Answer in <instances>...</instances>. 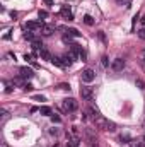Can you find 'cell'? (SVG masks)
Instances as JSON below:
<instances>
[{
    "mask_svg": "<svg viewBox=\"0 0 145 147\" xmlns=\"http://www.w3.org/2000/svg\"><path fill=\"white\" fill-rule=\"evenodd\" d=\"M138 38H140V39H145V28L138 31Z\"/></svg>",
    "mask_w": 145,
    "mask_h": 147,
    "instance_id": "24",
    "label": "cell"
},
{
    "mask_svg": "<svg viewBox=\"0 0 145 147\" xmlns=\"http://www.w3.org/2000/svg\"><path fill=\"white\" fill-rule=\"evenodd\" d=\"M51 62H53L55 65H58V67H63V63H62V58H53Z\"/></svg>",
    "mask_w": 145,
    "mask_h": 147,
    "instance_id": "19",
    "label": "cell"
},
{
    "mask_svg": "<svg viewBox=\"0 0 145 147\" xmlns=\"http://www.w3.org/2000/svg\"><path fill=\"white\" fill-rule=\"evenodd\" d=\"M84 22H85L87 26H92V24H94V19H92L89 14H85V16H84Z\"/></svg>",
    "mask_w": 145,
    "mask_h": 147,
    "instance_id": "16",
    "label": "cell"
},
{
    "mask_svg": "<svg viewBox=\"0 0 145 147\" xmlns=\"http://www.w3.org/2000/svg\"><path fill=\"white\" fill-rule=\"evenodd\" d=\"M80 146V139L79 137H70L68 139V147H79Z\"/></svg>",
    "mask_w": 145,
    "mask_h": 147,
    "instance_id": "12",
    "label": "cell"
},
{
    "mask_svg": "<svg viewBox=\"0 0 145 147\" xmlns=\"http://www.w3.org/2000/svg\"><path fill=\"white\" fill-rule=\"evenodd\" d=\"M2 147H9V146H7V144H5V142H2Z\"/></svg>",
    "mask_w": 145,
    "mask_h": 147,
    "instance_id": "29",
    "label": "cell"
},
{
    "mask_svg": "<svg viewBox=\"0 0 145 147\" xmlns=\"http://www.w3.org/2000/svg\"><path fill=\"white\" fill-rule=\"evenodd\" d=\"M80 96H82L84 101H92V98H94V89H92L91 86H82V87H80Z\"/></svg>",
    "mask_w": 145,
    "mask_h": 147,
    "instance_id": "2",
    "label": "cell"
},
{
    "mask_svg": "<svg viewBox=\"0 0 145 147\" xmlns=\"http://www.w3.org/2000/svg\"><path fill=\"white\" fill-rule=\"evenodd\" d=\"M38 16H39V21H43V19H46V17H48V12H46V10H39V12H38Z\"/></svg>",
    "mask_w": 145,
    "mask_h": 147,
    "instance_id": "17",
    "label": "cell"
},
{
    "mask_svg": "<svg viewBox=\"0 0 145 147\" xmlns=\"http://www.w3.org/2000/svg\"><path fill=\"white\" fill-rule=\"evenodd\" d=\"M24 38L33 41V39H34V38H33V31H28V29H26V33H24Z\"/></svg>",
    "mask_w": 145,
    "mask_h": 147,
    "instance_id": "18",
    "label": "cell"
},
{
    "mask_svg": "<svg viewBox=\"0 0 145 147\" xmlns=\"http://www.w3.org/2000/svg\"><path fill=\"white\" fill-rule=\"evenodd\" d=\"M39 57L43 58V60H48V62H51L53 60V57H51V53L46 50V48H43V50H39Z\"/></svg>",
    "mask_w": 145,
    "mask_h": 147,
    "instance_id": "11",
    "label": "cell"
},
{
    "mask_svg": "<svg viewBox=\"0 0 145 147\" xmlns=\"http://www.w3.org/2000/svg\"><path fill=\"white\" fill-rule=\"evenodd\" d=\"M140 63H142V67L145 69V51L142 53V55H140Z\"/></svg>",
    "mask_w": 145,
    "mask_h": 147,
    "instance_id": "23",
    "label": "cell"
},
{
    "mask_svg": "<svg viewBox=\"0 0 145 147\" xmlns=\"http://www.w3.org/2000/svg\"><path fill=\"white\" fill-rule=\"evenodd\" d=\"M39 113L41 115H46V116H51V108L50 106H41L39 108Z\"/></svg>",
    "mask_w": 145,
    "mask_h": 147,
    "instance_id": "14",
    "label": "cell"
},
{
    "mask_svg": "<svg viewBox=\"0 0 145 147\" xmlns=\"http://www.w3.org/2000/svg\"><path fill=\"white\" fill-rule=\"evenodd\" d=\"M31 45H33V50H34V51H38V50H43V43H41L39 39H33V43H31Z\"/></svg>",
    "mask_w": 145,
    "mask_h": 147,
    "instance_id": "13",
    "label": "cell"
},
{
    "mask_svg": "<svg viewBox=\"0 0 145 147\" xmlns=\"http://www.w3.org/2000/svg\"><path fill=\"white\" fill-rule=\"evenodd\" d=\"M44 3L46 5H53V0H44Z\"/></svg>",
    "mask_w": 145,
    "mask_h": 147,
    "instance_id": "28",
    "label": "cell"
},
{
    "mask_svg": "<svg viewBox=\"0 0 145 147\" xmlns=\"http://www.w3.org/2000/svg\"><path fill=\"white\" fill-rule=\"evenodd\" d=\"M67 36H70V38H79V36H80V33H79L77 29H67Z\"/></svg>",
    "mask_w": 145,
    "mask_h": 147,
    "instance_id": "15",
    "label": "cell"
},
{
    "mask_svg": "<svg viewBox=\"0 0 145 147\" xmlns=\"http://www.w3.org/2000/svg\"><path fill=\"white\" fill-rule=\"evenodd\" d=\"M53 31H55V28H53L51 24H44L43 29H41V34H43V36H51Z\"/></svg>",
    "mask_w": 145,
    "mask_h": 147,
    "instance_id": "9",
    "label": "cell"
},
{
    "mask_svg": "<svg viewBox=\"0 0 145 147\" xmlns=\"http://www.w3.org/2000/svg\"><path fill=\"white\" fill-rule=\"evenodd\" d=\"M51 120H53V121H55V123H60V121H62V120H60V116H58V115H51Z\"/></svg>",
    "mask_w": 145,
    "mask_h": 147,
    "instance_id": "22",
    "label": "cell"
},
{
    "mask_svg": "<svg viewBox=\"0 0 145 147\" xmlns=\"http://www.w3.org/2000/svg\"><path fill=\"white\" fill-rule=\"evenodd\" d=\"M19 72H21V77H22V79H33V75H34L33 70H31V69H28V67H22Z\"/></svg>",
    "mask_w": 145,
    "mask_h": 147,
    "instance_id": "10",
    "label": "cell"
},
{
    "mask_svg": "<svg viewBox=\"0 0 145 147\" xmlns=\"http://www.w3.org/2000/svg\"><path fill=\"white\" fill-rule=\"evenodd\" d=\"M142 24H145V16L142 17Z\"/></svg>",
    "mask_w": 145,
    "mask_h": 147,
    "instance_id": "30",
    "label": "cell"
},
{
    "mask_svg": "<svg viewBox=\"0 0 145 147\" xmlns=\"http://www.w3.org/2000/svg\"><path fill=\"white\" fill-rule=\"evenodd\" d=\"M60 16H62L65 21H72L73 19V14H72V10H70L68 5H63V7L60 9Z\"/></svg>",
    "mask_w": 145,
    "mask_h": 147,
    "instance_id": "7",
    "label": "cell"
},
{
    "mask_svg": "<svg viewBox=\"0 0 145 147\" xmlns=\"http://www.w3.org/2000/svg\"><path fill=\"white\" fill-rule=\"evenodd\" d=\"M119 140H121L123 144H128V140H130V137H128V135H121V137H119Z\"/></svg>",
    "mask_w": 145,
    "mask_h": 147,
    "instance_id": "21",
    "label": "cell"
},
{
    "mask_svg": "<svg viewBox=\"0 0 145 147\" xmlns=\"http://www.w3.org/2000/svg\"><path fill=\"white\" fill-rule=\"evenodd\" d=\"M60 89H65V91H67V89H70V86H67V84H60Z\"/></svg>",
    "mask_w": 145,
    "mask_h": 147,
    "instance_id": "26",
    "label": "cell"
},
{
    "mask_svg": "<svg viewBox=\"0 0 145 147\" xmlns=\"http://www.w3.org/2000/svg\"><path fill=\"white\" fill-rule=\"evenodd\" d=\"M144 140H145V137H144Z\"/></svg>",
    "mask_w": 145,
    "mask_h": 147,
    "instance_id": "31",
    "label": "cell"
},
{
    "mask_svg": "<svg viewBox=\"0 0 145 147\" xmlns=\"http://www.w3.org/2000/svg\"><path fill=\"white\" fill-rule=\"evenodd\" d=\"M62 106H63V110L65 111H77L79 108V105H77V101L73 99V98H67V99H63V103H62Z\"/></svg>",
    "mask_w": 145,
    "mask_h": 147,
    "instance_id": "3",
    "label": "cell"
},
{
    "mask_svg": "<svg viewBox=\"0 0 145 147\" xmlns=\"http://www.w3.org/2000/svg\"><path fill=\"white\" fill-rule=\"evenodd\" d=\"M94 79H96V72H94L92 69H85V70L82 72V82H87V84H89V82H92Z\"/></svg>",
    "mask_w": 145,
    "mask_h": 147,
    "instance_id": "5",
    "label": "cell"
},
{
    "mask_svg": "<svg viewBox=\"0 0 145 147\" xmlns=\"http://www.w3.org/2000/svg\"><path fill=\"white\" fill-rule=\"evenodd\" d=\"M137 86H138L140 89H145V84H144V80H140V79L137 80Z\"/></svg>",
    "mask_w": 145,
    "mask_h": 147,
    "instance_id": "25",
    "label": "cell"
},
{
    "mask_svg": "<svg viewBox=\"0 0 145 147\" xmlns=\"http://www.w3.org/2000/svg\"><path fill=\"white\" fill-rule=\"evenodd\" d=\"M94 123H96V127L99 128V130H106V132H114L116 130V123L114 121H109L108 118H104V116H96L94 118Z\"/></svg>",
    "mask_w": 145,
    "mask_h": 147,
    "instance_id": "1",
    "label": "cell"
},
{
    "mask_svg": "<svg viewBox=\"0 0 145 147\" xmlns=\"http://www.w3.org/2000/svg\"><path fill=\"white\" fill-rule=\"evenodd\" d=\"M125 69V60L123 58H114L113 63H111V70L113 72H121Z\"/></svg>",
    "mask_w": 145,
    "mask_h": 147,
    "instance_id": "4",
    "label": "cell"
},
{
    "mask_svg": "<svg viewBox=\"0 0 145 147\" xmlns=\"http://www.w3.org/2000/svg\"><path fill=\"white\" fill-rule=\"evenodd\" d=\"M118 3H130V0H118Z\"/></svg>",
    "mask_w": 145,
    "mask_h": 147,
    "instance_id": "27",
    "label": "cell"
},
{
    "mask_svg": "<svg viewBox=\"0 0 145 147\" xmlns=\"http://www.w3.org/2000/svg\"><path fill=\"white\" fill-rule=\"evenodd\" d=\"M62 63H63V67H70V65L73 63V55L72 53L63 55V57H62Z\"/></svg>",
    "mask_w": 145,
    "mask_h": 147,
    "instance_id": "8",
    "label": "cell"
},
{
    "mask_svg": "<svg viewBox=\"0 0 145 147\" xmlns=\"http://www.w3.org/2000/svg\"><path fill=\"white\" fill-rule=\"evenodd\" d=\"M101 63H103V67H106V69H108V67H109V60H108V57H103V62H101Z\"/></svg>",
    "mask_w": 145,
    "mask_h": 147,
    "instance_id": "20",
    "label": "cell"
},
{
    "mask_svg": "<svg viewBox=\"0 0 145 147\" xmlns=\"http://www.w3.org/2000/svg\"><path fill=\"white\" fill-rule=\"evenodd\" d=\"M43 21H29L28 24H26V29H29V31H41L43 29Z\"/></svg>",
    "mask_w": 145,
    "mask_h": 147,
    "instance_id": "6",
    "label": "cell"
}]
</instances>
